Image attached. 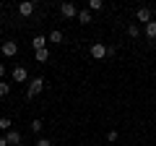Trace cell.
Here are the masks:
<instances>
[{"instance_id": "cell-1", "label": "cell", "mask_w": 156, "mask_h": 146, "mask_svg": "<svg viewBox=\"0 0 156 146\" xmlns=\"http://www.w3.org/2000/svg\"><path fill=\"white\" fill-rule=\"evenodd\" d=\"M44 78H42V76H34L31 81H29V89H26V97L29 99H34V97H39L42 94V91H44Z\"/></svg>"}, {"instance_id": "cell-2", "label": "cell", "mask_w": 156, "mask_h": 146, "mask_svg": "<svg viewBox=\"0 0 156 146\" xmlns=\"http://www.w3.org/2000/svg\"><path fill=\"white\" fill-rule=\"evenodd\" d=\"M0 52H3V57H16L18 55V45L13 39H5L3 45H0Z\"/></svg>"}, {"instance_id": "cell-3", "label": "cell", "mask_w": 156, "mask_h": 146, "mask_svg": "<svg viewBox=\"0 0 156 146\" xmlns=\"http://www.w3.org/2000/svg\"><path fill=\"white\" fill-rule=\"evenodd\" d=\"M89 55L94 57V60H104V57H107V45H104V42H94L91 50H89Z\"/></svg>"}, {"instance_id": "cell-4", "label": "cell", "mask_w": 156, "mask_h": 146, "mask_svg": "<svg viewBox=\"0 0 156 146\" xmlns=\"http://www.w3.org/2000/svg\"><path fill=\"white\" fill-rule=\"evenodd\" d=\"M60 13H62L65 18H78V8L73 5L70 0H68V3H60Z\"/></svg>"}, {"instance_id": "cell-5", "label": "cell", "mask_w": 156, "mask_h": 146, "mask_svg": "<svg viewBox=\"0 0 156 146\" xmlns=\"http://www.w3.org/2000/svg\"><path fill=\"white\" fill-rule=\"evenodd\" d=\"M13 81H16V84H26V81H31L23 65H16V68H13Z\"/></svg>"}, {"instance_id": "cell-6", "label": "cell", "mask_w": 156, "mask_h": 146, "mask_svg": "<svg viewBox=\"0 0 156 146\" xmlns=\"http://www.w3.org/2000/svg\"><path fill=\"white\" fill-rule=\"evenodd\" d=\"M135 21H140V24H151L154 21V16H151V8H138V11H135Z\"/></svg>"}, {"instance_id": "cell-7", "label": "cell", "mask_w": 156, "mask_h": 146, "mask_svg": "<svg viewBox=\"0 0 156 146\" xmlns=\"http://www.w3.org/2000/svg\"><path fill=\"white\" fill-rule=\"evenodd\" d=\"M34 11H37V5H34L31 0H23V3H18V13H21L23 18H29Z\"/></svg>"}, {"instance_id": "cell-8", "label": "cell", "mask_w": 156, "mask_h": 146, "mask_svg": "<svg viewBox=\"0 0 156 146\" xmlns=\"http://www.w3.org/2000/svg\"><path fill=\"white\" fill-rule=\"evenodd\" d=\"M47 42H50V39H47L44 34H37V37L31 39V47H34V52H39V50H47Z\"/></svg>"}, {"instance_id": "cell-9", "label": "cell", "mask_w": 156, "mask_h": 146, "mask_svg": "<svg viewBox=\"0 0 156 146\" xmlns=\"http://www.w3.org/2000/svg\"><path fill=\"white\" fill-rule=\"evenodd\" d=\"M91 21H94L91 11H89V8H81V11H78V24H83V26H89Z\"/></svg>"}, {"instance_id": "cell-10", "label": "cell", "mask_w": 156, "mask_h": 146, "mask_svg": "<svg viewBox=\"0 0 156 146\" xmlns=\"http://www.w3.org/2000/svg\"><path fill=\"white\" fill-rule=\"evenodd\" d=\"M5 141H8V146H18V144H21V133H18V130H8Z\"/></svg>"}, {"instance_id": "cell-11", "label": "cell", "mask_w": 156, "mask_h": 146, "mask_svg": "<svg viewBox=\"0 0 156 146\" xmlns=\"http://www.w3.org/2000/svg\"><path fill=\"white\" fill-rule=\"evenodd\" d=\"M146 37H148V42H154L156 39V21H151V24H146Z\"/></svg>"}, {"instance_id": "cell-12", "label": "cell", "mask_w": 156, "mask_h": 146, "mask_svg": "<svg viewBox=\"0 0 156 146\" xmlns=\"http://www.w3.org/2000/svg\"><path fill=\"white\" fill-rule=\"evenodd\" d=\"M50 42H55V45H60V42H65V34H62L60 29H55V31H50Z\"/></svg>"}, {"instance_id": "cell-13", "label": "cell", "mask_w": 156, "mask_h": 146, "mask_svg": "<svg viewBox=\"0 0 156 146\" xmlns=\"http://www.w3.org/2000/svg\"><path fill=\"white\" fill-rule=\"evenodd\" d=\"M34 60H37V63H47V60H50V50H39V52H34Z\"/></svg>"}, {"instance_id": "cell-14", "label": "cell", "mask_w": 156, "mask_h": 146, "mask_svg": "<svg viewBox=\"0 0 156 146\" xmlns=\"http://www.w3.org/2000/svg\"><path fill=\"white\" fill-rule=\"evenodd\" d=\"M128 37H130V39H138V37H140V26H138V24H130V26H128Z\"/></svg>"}, {"instance_id": "cell-15", "label": "cell", "mask_w": 156, "mask_h": 146, "mask_svg": "<svg viewBox=\"0 0 156 146\" xmlns=\"http://www.w3.org/2000/svg\"><path fill=\"white\" fill-rule=\"evenodd\" d=\"M29 128H31V133H42V128H44V123H42V120H31V125H29Z\"/></svg>"}, {"instance_id": "cell-16", "label": "cell", "mask_w": 156, "mask_h": 146, "mask_svg": "<svg viewBox=\"0 0 156 146\" xmlns=\"http://www.w3.org/2000/svg\"><path fill=\"white\" fill-rule=\"evenodd\" d=\"M11 125H13V123H11V118H0V130H5V133H8V130H13Z\"/></svg>"}, {"instance_id": "cell-17", "label": "cell", "mask_w": 156, "mask_h": 146, "mask_svg": "<svg viewBox=\"0 0 156 146\" xmlns=\"http://www.w3.org/2000/svg\"><path fill=\"white\" fill-rule=\"evenodd\" d=\"M101 8H104L101 0H89V11H101Z\"/></svg>"}, {"instance_id": "cell-18", "label": "cell", "mask_w": 156, "mask_h": 146, "mask_svg": "<svg viewBox=\"0 0 156 146\" xmlns=\"http://www.w3.org/2000/svg\"><path fill=\"white\" fill-rule=\"evenodd\" d=\"M8 94H11V84L0 81V97H8Z\"/></svg>"}, {"instance_id": "cell-19", "label": "cell", "mask_w": 156, "mask_h": 146, "mask_svg": "<svg viewBox=\"0 0 156 146\" xmlns=\"http://www.w3.org/2000/svg\"><path fill=\"white\" fill-rule=\"evenodd\" d=\"M117 138H120V133H117L115 128H112V130H107V141H109V144H115Z\"/></svg>"}, {"instance_id": "cell-20", "label": "cell", "mask_w": 156, "mask_h": 146, "mask_svg": "<svg viewBox=\"0 0 156 146\" xmlns=\"http://www.w3.org/2000/svg\"><path fill=\"white\" fill-rule=\"evenodd\" d=\"M112 55H117V47L115 45H107V57H112Z\"/></svg>"}, {"instance_id": "cell-21", "label": "cell", "mask_w": 156, "mask_h": 146, "mask_svg": "<svg viewBox=\"0 0 156 146\" xmlns=\"http://www.w3.org/2000/svg\"><path fill=\"white\" fill-rule=\"evenodd\" d=\"M34 146H52V141H50V138H39Z\"/></svg>"}, {"instance_id": "cell-22", "label": "cell", "mask_w": 156, "mask_h": 146, "mask_svg": "<svg viewBox=\"0 0 156 146\" xmlns=\"http://www.w3.org/2000/svg\"><path fill=\"white\" fill-rule=\"evenodd\" d=\"M3 76H5V65H3V63H0V78H3Z\"/></svg>"}, {"instance_id": "cell-23", "label": "cell", "mask_w": 156, "mask_h": 146, "mask_svg": "<svg viewBox=\"0 0 156 146\" xmlns=\"http://www.w3.org/2000/svg\"><path fill=\"white\" fill-rule=\"evenodd\" d=\"M0 146H8V141H5V136H0Z\"/></svg>"}]
</instances>
